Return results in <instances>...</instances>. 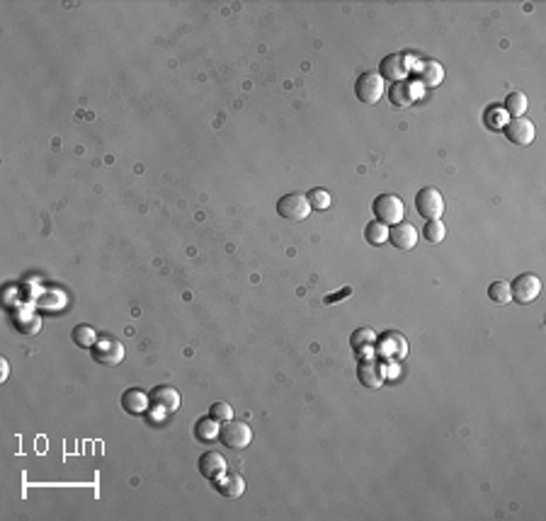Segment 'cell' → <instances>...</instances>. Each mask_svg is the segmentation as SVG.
<instances>
[{
    "mask_svg": "<svg viewBox=\"0 0 546 521\" xmlns=\"http://www.w3.org/2000/svg\"><path fill=\"white\" fill-rule=\"evenodd\" d=\"M371 211H374L376 221L384 223V226H396V223L403 221V213H406V206H403L401 196L396 194H379L374 201H371Z\"/></svg>",
    "mask_w": 546,
    "mask_h": 521,
    "instance_id": "cell-1",
    "label": "cell"
},
{
    "mask_svg": "<svg viewBox=\"0 0 546 521\" xmlns=\"http://www.w3.org/2000/svg\"><path fill=\"white\" fill-rule=\"evenodd\" d=\"M8 376H10V364H8V359H5V356H3V359H0V381H8Z\"/></svg>",
    "mask_w": 546,
    "mask_h": 521,
    "instance_id": "cell-30",
    "label": "cell"
},
{
    "mask_svg": "<svg viewBox=\"0 0 546 521\" xmlns=\"http://www.w3.org/2000/svg\"><path fill=\"white\" fill-rule=\"evenodd\" d=\"M151 405L149 393H144L141 388H129L122 393V410L127 415H141L146 413V408Z\"/></svg>",
    "mask_w": 546,
    "mask_h": 521,
    "instance_id": "cell-16",
    "label": "cell"
},
{
    "mask_svg": "<svg viewBox=\"0 0 546 521\" xmlns=\"http://www.w3.org/2000/svg\"><path fill=\"white\" fill-rule=\"evenodd\" d=\"M364 238H367V243L374 245V248L386 245L389 243V226H384V223H379V221H371V223H367V228H364Z\"/></svg>",
    "mask_w": 546,
    "mask_h": 521,
    "instance_id": "cell-22",
    "label": "cell"
},
{
    "mask_svg": "<svg viewBox=\"0 0 546 521\" xmlns=\"http://www.w3.org/2000/svg\"><path fill=\"white\" fill-rule=\"evenodd\" d=\"M70 337H73L75 347H80V349H92V344L97 342V334L90 325H75Z\"/></svg>",
    "mask_w": 546,
    "mask_h": 521,
    "instance_id": "cell-24",
    "label": "cell"
},
{
    "mask_svg": "<svg viewBox=\"0 0 546 521\" xmlns=\"http://www.w3.org/2000/svg\"><path fill=\"white\" fill-rule=\"evenodd\" d=\"M218 434H221V425H218V420H214V417H201V420H197L194 425V437L197 441H204V444H211L216 441Z\"/></svg>",
    "mask_w": 546,
    "mask_h": 521,
    "instance_id": "cell-18",
    "label": "cell"
},
{
    "mask_svg": "<svg viewBox=\"0 0 546 521\" xmlns=\"http://www.w3.org/2000/svg\"><path fill=\"white\" fill-rule=\"evenodd\" d=\"M218 439H221V444L226 448L240 451V448L250 446V441H253V429H250V427L245 425V422H240V420H228V422H223Z\"/></svg>",
    "mask_w": 546,
    "mask_h": 521,
    "instance_id": "cell-3",
    "label": "cell"
},
{
    "mask_svg": "<svg viewBox=\"0 0 546 521\" xmlns=\"http://www.w3.org/2000/svg\"><path fill=\"white\" fill-rule=\"evenodd\" d=\"M411 83H406V80H401V83H393L391 90H389V100L396 109H406L411 107V104L415 102V92L411 90Z\"/></svg>",
    "mask_w": 546,
    "mask_h": 521,
    "instance_id": "cell-19",
    "label": "cell"
},
{
    "mask_svg": "<svg viewBox=\"0 0 546 521\" xmlns=\"http://www.w3.org/2000/svg\"><path fill=\"white\" fill-rule=\"evenodd\" d=\"M209 415L218 422H228L233 417V408L228 403H223V400H218V403H214L209 408Z\"/></svg>",
    "mask_w": 546,
    "mask_h": 521,
    "instance_id": "cell-29",
    "label": "cell"
},
{
    "mask_svg": "<svg viewBox=\"0 0 546 521\" xmlns=\"http://www.w3.org/2000/svg\"><path fill=\"white\" fill-rule=\"evenodd\" d=\"M277 213H280L282 218H287V221H306L311 213V204L309 199H306V194H299V192H294V194H284L280 201H277Z\"/></svg>",
    "mask_w": 546,
    "mask_h": 521,
    "instance_id": "cell-5",
    "label": "cell"
},
{
    "mask_svg": "<svg viewBox=\"0 0 546 521\" xmlns=\"http://www.w3.org/2000/svg\"><path fill=\"white\" fill-rule=\"evenodd\" d=\"M488 299L493 301V303H498V306L510 303V301H512V296H510V284H507V282H493V284L488 287Z\"/></svg>",
    "mask_w": 546,
    "mask_h": 521,
    "instance_id": "cell-28",
    "label": "cell"
},
{
    "mask_svg": "<svg viewBox=\"0 0 546 521\" xmlns=\"http://www.w3.org/2000/svg\"><path fill=\"white\" fill-rule=\"evenodd\" d=\"M197 468H199V473L204 475L206 480L214 482L216 478H221V475L226 473V460H223L221 453L206 451V453H201L199 460H197Z\"/></svg>",
    "mask_w": 546,
    "mask_h": 521,
    "instance_id": "cell-12",
    "label": "cell"
},
{
    "mask_svg": "<svg viewBox=\"0 0 546 521\" xmlns=\"http://www.w3.org/2000/svg\"><path fill=\"white\" fill-rule=\"evenodd\" d=\"M502 131H505L507 141H510V144H515V146H529L534 141V136H537V129H534V124L529 122V119H524V117L510 119Z\"/></svg>",
    "mask_w": 546,
    "mask_h": 521,
    "instance_id": "cell-10",
    "label": "cell"
},
{
    "mask_svg": "<svg viewBox=\"0 0 546 521\" xmlns=\"http://www.w3.org/2000/svg\"><path fill=\"white\" fill-rule=\"evenodd\" d=\"M408 70H411V63H408L406 54H389V56H384L379 63L381 80H391V83H401V80L408 75Z\"/></svg>",
    "mask_w": 546,
    "mask_h": 521,
    "instance_id": "cell-8",
    "label": "cell"
},
{
    "mask_svg": "<svg viewBox=\"0 0 546 521\" xmlns=\"http://www.w3.org/2000/svg\"><path fill=\"white\" fill-rule=\"evenodd\" d=\"M423 235H425V240H428L430 245H440L442 240H445V235H447V226L442 221H428V223H425V228H423Z\"/></svg>",
    "mask_w": 546,
    "mask_h": 521,
    "instance_id": "cell-27",
    "label": "cell"
},
{
    "mask_svg": "<svg viewBox=\"0 0 546 521\" xmlns=\"http://www.w3.org/2000/svg\"><path fill=\"white\" fill-rule=\"evenodd\" d=\"M502 109H505V114H510L512 119L522 117V114L529 109L527 95H524V92H510V95L505 97V104H502Z\"/></svg>",
    "mask_w": 546,
    "mask_h": 521,
    "instance_id": "cell-21",
    "label": "cell"
},
{
    "mask_svg": "<svg viewBox=\"0 0 546 521\" xmlns=\"http://www.w3.org/2000/svg\"><path fill=\"white\" fill-rule=\"evenodd\" d=\"M349 342H352L354 352H364V349H371L376 344V334H374V330H369V327H362V330L352 332Z\"/></svg>",
    "mask_w": 546,
    "mask_h": 521,
    "instance_id": "cell-25",
    "label": "cell"
},
{
    "mask_svg": "<svg viewBox=\"0 0 546 521\" xmlns=\"http://www.w3.org/2000/svg\"><path fill=\"white\" fill-rule=\"evenodd\" d=\"M149 400H151L153 410H156V413H163V415H173V413H178V408H180V393H178V388H173V386H156L149 393Z\"/></svg>",
    "mask_w": 546,
    "mask_h": 521,
    "instance_id": "cell-9",
    "label": "cell"
},
{
    "mask_svg": "<svg viewBox=\"0 0 546 521\" xmlns=\"http://www.w3.org/2000/svg\"><path fill=\"white\" fill-rule=\"evenodd\" d=\"M354 95L362 104H376L384 95V80L374 70H364L354 80Z\"/></svg>",
    "mask_w": 546,
    "mask_h": 521,
    "instance_id": "cell-2",
    "label": "cell"
},
{
    "mask_svg": "<svg viewBox=\"0 0 546 521\" xmlns=\"http://www.w3.org/2000/svg\"><path fill=\"white\" fill-rule=\"evenodd\" d=\"M357 378L364 388H381L384 383V366L374 359H364L357 366Z\"/></svg>",
    "mask_w": 546,
    "mask_h": 521,
    "instance_id": "cell-14",
    "label": "cell"
},
{
    "mask_svg": "<svg viewBox=\"0 0 546 521\" xmlns=\"http://www.w3.org/2000/svg\"><path fill=\"white\" fill-rule=\"evenodd\" d=\"M389 240L396 250H413L415 243H418V230H415L413 223L401 221L389 228Z\"/></svg>",
    "mask_w": 546,
    "mask_h": 521,
    "instance_id": "cell-11",
    "label": "cell"
},
{
    "mask_svg": "<svg viewBox=\"0 0 546 521\" xmlns=\"http://www.w3.org/2000/svg\"><path fill=\"white\" fill-rule=\"evenodd\" d=\"M306 199H309L311 208H316V211H325V208L333 204L330 192H325L323 187H314L309 194H306Z\"/></svg>",
    "mask_w": 546,
    "mask_h": 521,
    "instance_id": "cell-26",
    "label": "cell"
},
{
    "mask_svg": "<svg viewBox=\"0 0 546 521\" xmlns=\"http://www.w3.org/2000/svg\"><path fill=\"white\" fill-rule=\"evenodd\" d=\"M92 359L102 366H117L124 361V344L114 337H100L92 344Z\"/></svg>",
    "mask_w": 546,
    "mask_h": 521,
    "instance_id": "cell-7",
    "label": "cell"
},
{
    "mask_svg": "<svg viewBox=\"0 0 546 521\" xmlns=\"http://www.w3.org/2000/svg\"><path fill=\"white\" fill-rule=\"evenodd\" d=\"M15 327L22 332V334H37L42 330V318L37 315V313H32L30 308L15 313Z\"/></svg>",
    "mask_w": 546,
    "mask_h": 521,
    "instance_id": "cell-20",
    "label": "cell"
},
{
    "mask_svg": "<svg viewBox=\"0 0 546 521\" xmlns=\"http://www.w3.org/2000/svg\"><path fill=\"white\" fill-rule=\"evenodd\" d=\"M539 291H542V282H539L537 274L532 272H524L520 274V277L515 279V282L510 284V296L515 303H532V301H537Z\"/></svg>",
    "mask_w": 546,
    "mask_h": 521,
    "instance_id": "cell-6",
    "label": "cell"
},
{
    "mask_svg": "<svg viewBox=\"0 0 546 521\" xmlns=\"http://www.w3.org/2000/svg\"><path fill=\"white\" fill-rule=\"evenodd\" d=\"M342 296H349V289H342L337 296H325V303H337V299H342Z\"/></svg>",
    "mask_w": 546,
    "mask_h": 521,
    "instance_id": "cell-31",
    "label": "cell"
},
{
    "mask_svg": "<svg viewBox=\"0 0 546 521\" xmlns=\"http://www.w3.org/2000/svg\"><path fill=\"white\" fill-rule=\"evenodd\" d=\"M483 124L488 126V129H493V131H502V129H505V124H507L505 109L498 107V104H490V107L483 112Z\"/></svg>",
    "mask_w": 546,
    "mask_h": 521,
    "instance_id": "cell-23",
    "label": "cell"
},
{
    "mask_svg": "<svg viewBox=\"0 0 546 521\" xmlns=\"http://www.w3.org/2000/svg\"><path fill=\"white\" fill-rule=\"evenodd\" d=\"M415 78H418V83L423 87H437L442 80H445V68H442L440 61L430 58V61L418 63V68H415Z\"/></svg>",
    "mask_w": 546,
    "mask_h": 521,
    "instance_id": "cell-13",
    "label": "cell"
},
{
    "mask_svg": "<svg viewBox=\"0 0 546 521\" xmlns=\"http://www.w3.org/2000/svg\"><path fill=\"white\" fill-rule=\"evenodd\" d=\"M379 352L386 359H403L408 354V344L406 337L401 332H386L384 337L379 339Z\"/></svg>",
    "mask_w": 546,
    "mask_h": 521,
    "instance_id": "cell-15",
    "label": "cell"
},
{
    "mask_svg": "<svg viewBox=\"0 0 546 521\" xmlns=\"http://www.w3.org/2000/svg\"><path fill=\"white\" fill-rule=\"evenodd\" d=\"M415 208L425 221H440V216L445 213V199H442L440 189L435 187H423L415 194Z\"/></svg>",
    "mask_w": 546,
    "mask_h": 521,
    "instance_id": "cell-4",
    "label": "cell"
},
{
    "mask_svg": "<svg viewBox=\"0 0 546 521\" xmlns=\"http://www.w3.org/2000/svg\"><path fill=\"white\" fill-rule=\"evenodd\" d=\"M214 487H216L218 495L228 497V500H238V497L245 492V480L236 473H231V475L223 473L221 478L214 480Z\"/></svg>",
    "mask_w": 546,
    "mask_h": 521,
    "instance_id": "cell-17",
    "label": "cell"
}]
</instances>
